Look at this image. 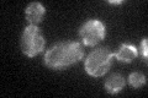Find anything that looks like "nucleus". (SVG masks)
<instances>
[{
	"mask_svg": "<svg viewBox=\"0 0 148 98\" xmlns=\"http://www.w3.org/2000/svg\"><path fill=\"white\" fill-rule=\"evenodd\" d=\"M83 47L78 42H59L46 52L45 64L51 69H64L83 58Z\"/></svg>",
	"mask_w": 148,
	"mask_h": 98,
	"instance_id": "1",
	"label": "nucleus"
},
{
	"mask_svg": "<svg viewBox=\"0 0 148 98\" xmlns=\"http://www.w3.org/2000/svg\"><path fill=\"white\" fill-rule=\"evenodd\" d=\"M112 58L114 53H111L108 47L92 50L85 59V71L94 77L103 76L109 71Z\"/></svg>",
	"mask_w": 148,
	"mask_h": 98,
	"instance_id": "2",
	"label": "nucleus"
},
{
	"mask_svg": "<svg viewBox=\"0 0 148 98\" xmlns=\"http://www.w3.org/2000/svg\"><path fill=\"white\" fill-rule=\"evenodd\" d=\"M45 37L37 26L29 25L22 32L21 49L27 57L34 58L37 54H40L45 48Z\"/></svg>",
	"mask_w": 148,
	"mask_h": 98,
	"instance_id": "3",
	"label": "nucleus"
},
{
	"mask_svg": "<svg viewBox=\"0 0 148 98\" xmlns=\"http://www.w3.org/2000/svg\"><path fill=\"white\" fill-rule=\"evenodd\" d=\"M106 27L100 20H88L79 31L80 38L85 45H95L104 39Z\"/></svg>",
	"mask_w": 148,
	"mask_h": 98,
	"instance_id": "4",
	"label": "nucleus"
},
{
	"mask_svg": "<svg viewBox=\"0 0 148 98\" xmlns=\"http://www.w3.org/2000/svg\"><path fill=\"white\" fill-rule=\"evenodd\" d=\"M26 20L30 22V25L37 26V23L42 21V17L45 15V7L40 3H31L25 10Z\"/></svg>",
	"mask_w": 148,
	"mask_h": 98,
	"instance_id": "5",
	"label": "nucleus"
},
{
	"mask_svg": "<svg viewBox=\"0 0 148 98\" xmlns=\"http://www.w3.org/2000/svg\"><path fill=\"white\" fill-rule=\"evenodd\" d=\"M137 48L135 45L131 44H122L120 47V50L117 53L114 54V57L120 62L123 63H131L133 59H136L137 57Z\"/></svg>",
	"mask_w": 148,
	"mask_h": 98,
	"instance_id": "6",
	"label": "nucleus"
},
{
	"mask_svg": "<svg viewBox=\"0 0 148 98\" xmlns=\"http://www.w3.org/2000/svg\"><path fill=\"white\" fill-rule=\"evenodd\" d=\"M125 87V80L120 74H114L105 81V88L109 93H117Z\"/></svg>",
	"mask_w": 148,
	"mask_h": 98,
	"instance_id": "7",
	"label": "nucleus"
},
{
	"mask_svg": "<svg viewBox=\"0 0 148 98\" xmlns=\"http://www.w3.org/2000/svg\"><path fill=\"white\" fill-rule=\"evenodd\" d=\"M128 82L132 87L138 88L146 83V76L143 75L142 72H132L131 75L128 76Z\"/></svg>",
	"mask_w": 148,
	"mask_h": 98,
	"instance_id": "8",
	"label": "nucleus"
},
{
	"mask_svg": "<svg viewBox=\"0 0 148 98\" xmlns=\"http://www.w3.org/2000/svg\"><path fill=\"white\" fill-rule=\"evenodd\" d=\"M141 54L143 58L148 57V41L147 38H143L142 43H141Z\"/></svg>",
	"mask_w": 148,
	"mask_h": 98,
	"instance_id": "9",
	"label": "nucleus"
},
{
	"mask_svg": "<svg viewBox=\"0 0 148 98\" xmlns=\"http://www.w3.org/2000/svg\"><path fill=\"white\" fill-rule=\"evenodd\" d=\"M111 4H121L122 1H110Z\"/></svg>",
	"mask_w": 148,
	"mask_h": 98,
	"instance_id": "10",
	"label": "nucleus"
}]
</instances>
